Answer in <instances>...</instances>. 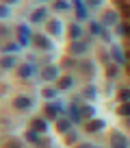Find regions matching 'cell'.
Here are the masks:
<instances>
[{
  "label": "cell",
  "mask_w": 130,
  "mask_h": 148,
  "mask_svg": "<svg viewBox=\"0 0 130 148\" xmlns=\"http://www.w3.org/2000/svg\"><path fill=\"white\" fill-rule=\"evenodd\" d=\"M15 107H18V109H28V107H30V98L18 96V98H15Z\"/></svg>",
  "instance_id": "obj_1"
},
{
  "label": "cell",
  "mask_w": 130,
  "mask_h": 148,
  "mask_svg": "<svg viewBox=\"0 0 130 148\" xmlns=\"http://www.w3.org/2000/svg\"><path fill=\"white\" fill-rule=\"evenodd\" d=\"M102 126H104V120H93L87 124V131H100Z\"/></svg>",
  "instance_id": "obj_2"
},
{
  "label": "cell",
  "mask_w": 130,
  "mask_h": 148,
  "mask_svg": "<svg viewBox=\"0 0 130 148\" xmlns=\"http://www.w3.org/2000/svg\"><path fill=\"white\" fill-rule=\"evenodd\" d=\"M113 146H115V148H126V139L115 133V135H113Z\"/></svg>",
  "instance_id": "obj_3"
},
{
  "label": "cell",
  "mask_w": 130,
  "mask_h": 148,
  "mask_svg": "<svg viewBox=\"0 0 130 148\" xmlns=\"http://www.w3.org/2000/svg\"><path fill=\"white\" fill-rule=\"evenodd\" d=\"M35 44L41 46V48H50V42H48L46 37H41V35H35Z\"/></svg>",
  "instance_id": "obj_4"
},
{
  "label": "cell",
  "mask_w": 130,
  "mask_h": 148,
  "mask_svg": "<svg viewBox=\"0 0 130 148\" xmlns=\"http://www.w3.org/2000/svg\"><path fill=\"white\" fill-rule=\"evenodd\" d=\"M117 113H119V116H130V102L119 105V107H117Z\"/></svg>",
  "instance_id": "obj_5"
},
{
  "label": "cell",
  "mask_w": 130,
  "mask_h": 148,
  "mask_svg": "<svg viewBox=\"0 0 130 148\" xmlns=\"http://www.w3.org/2000/svg\"><path fill=\"white\" fill-rule=\"evenodd\" d=\"M43 15H46V11H43V9H37L35 13L30 15V20H32V22H41V20H43Z\"/></svg>",
  "instance_id": "obj_6"
},
{
  "label": "cell",
  "mask_w": 130,
  "mask_h": 148,
  "mask_svg": "<svg viewBox=\"0 0 130 148\" xmlns=\"http://www.w3.org/2000/svg\"><path fill=\"white\" fill-rule=\"evenodd\" d=\"M32 131H41L43 133V131H46V122L43 120H35L32 122Z\"/></svg>",
  "instance_id": "obj_7"
},
{
  "label": "cell",
  "mask_w": 130,
  "mask_h": 148,
  "mask_svg": "<svg viewBox=\"0 0 130 148\" xmlns=\"http://www.w3.org/2000/svg\"><path fill=\"white\" fill-rule=\"evenodd\" d=\"M85 48H87V46H85L83 42H76V44H72V48H70V50H72V52H76V55H78V52H83Z\"/></svg>",
  "instance_id": "obj_8"
},
{
  "label": "cell",
  "mask_w": 130,
  "mask_h": 148,
  "mask_svg": "<svg viewBox=\"0 0 130 148\" xmlns=\"http://www.w3.org/2000/svg\"><path fill=\"white\" fill-rule=\"evenodd\" d=\"M59 87H61V89H67V87H72V79H70V76H65V79H61Z\"/></svg>",
  "instance_id": "obj_9"
},
{
  "label": "cell",
  "mask_w": 130,
  "mask_h": 148,
  "mask_svg": "<svg viewBox=\"0 0 130 148\" xmlns=\"http://www.w3.org/2000/svg\"><path fill=\"white\" fill-rule=\"evenodd\" d=\"M30 72H32V68H30V65H22V68L18 70V74H20V76H28Z\"/></svg>",
  "instance_id": "obj_10"
},
{
  "label": "cell",
  "mask_w": 130,
  "mask_h": 148,
  "mask_svg": "<svg viewBox=\"0 0 130 148\" xmlns=\"http://www.w3.org/2000/svg\"><path fill=\"white\" fill-rule=\"evenodd\" d=\"M117 31L121 33V35H126V37H130V26L128 24H119V26H117Z\"/></svg>",
  "instance_id": "obj_11"
},
{
  "label": "cell",
  "mask_w": 130,
  "mask_h": 148,
  "mask_svg": "<svg viewBox=\"0 0 130 148\" xmlns=\"http://www.w3.org/2000/svg\"><path fill=\"white\" fill-rule=\"evenodd\" d=\"M70 35L74 37V39H78V37H80V28L76 26V24H72V26H70Z\"/></svg>",
  "instance_id": "obj_12"
},
{
  "label": "cell",
  "mask_w": 130,
  "mask_h": 148,
  "mask_svg": "<svg viewBox=\"0 0 130 148\" xmlns=\"http://www.w3.org/2000/svg\"><path fill=\"white\" fill-rule=\"evenodd\" d=\"M54 76H56V70H54V68L43 70V79H54Z\"/></svg>",
  "instance_id": "obj_13"
},
{
  "label": "cell",
  "mask_w": 130,
  "mask_h": 148,
  "mask_svg": "<svg viewBox=\"0 0 130 148\" xmlns=\"http://www.w3.org/2000/svg\"><path fill=\"white\" fill-rule=\"evenodd\" d=\"M26 139H28V142H39V137H37V133H35V131H28V133H26Z\"/></svg>",
  "instance_id": "obj_14"
},
{
  "label": "cell",
  "mask_w": 130,
  "mask_h": 148,
  "mask_svg": "<svg viewBox=\"0 0 130 148\" xmlns=\"http://www.w3.org/2000/svg\"><path fill=\"white\" fill-rule=\"evenodd\" d=\"M67 129H70V122H67V120L59 122V131H67Z\"/></svg>",
  "instance_id": "obj_15"
},
{
  "label": "cell",
  "mask_w": 130,
  "mask_h": 148,
  "mask_svg": "<svg viewBox=\"0 0 130 148\" xmlns=\"http://www.w3.org/2000/svg\"><path fill=\"white\" fill-rule=\"evenodd\" d=\"M46 113H48V116H56V107H50V105H48V107H46Z\"/></svg>",
  "instance_id": "obj_16"
},
{
  "label": "cell",
  "mask_w": 130,
  "mask_h": 148,
  "mask_svg": "<svg viewBox=\"0 0 130 148\" xmlns=\"http://www.w3.org/2000/svg\"><path fill=\"white\" fill-rule=\"evenodd\" d=\"M119 9L126 13V18H130V7H128V5H119Z\"/></svg>",
  "instance_id": "obj_17"
},
{
  "label": "cell",
  "mask_w": 130,
  "mask_h": 148,
  "mask_svg": "<svg viewBox=\"0 0 130 148\" xmlns=\"http://www.w3.org/2000/svg\"><path fill=\"white\" fill-rule=\"evenodd\" d=\"M48 28H50V31H59V22H50V24H48Z\"/></svg>",
  "instance_id": "obj_18"
},
{
  "label": "cell",
  "mask_w": 130,
  "mask_h": 148,
  "mask_svg": "<svg viewBox=\"0 0 130 148\" xmlns=\"http://www.w3.org/2000/svg\"><path fill=\"white\" fill-rule=\"evenodd\" d=\"M119 98H124V100H128V98H130V92H128V89H124V92L119 94Z\"/></svg>",
  "instance_id": "obj_19"
},
{
  "label": "cell",
  "mask_w": 130,
  "mask_h": 148,
  "mask_svg": "<svg viewBox=\"0 0 130 148\" xmlns=\"http://www.w3.org/2000/svg\"><path fill=\"white\" fill-rule=\"evenodd\" d=\"M43 96H46V98H52V96H54V92H52V89H43Z\"/></svg>",
  "instance_id": "obj_20"
},
{
  "label": "cell",
  "mask_w": 130,
  "mask_h": 148,
  "mask_svg": "<svg viewBox=\"0 0 130 148\" xmlns=\"http://www.w3.org/2000/svg\"><path fill=\"white\" fill-rule=\"evenodd\" d=\"M2 65H5V68H11V65H13V59H5V61H2Z\"/></svg>",
  "instance_id": "obj_21"
},
{
  "label": "cell",
  "mask_w": 130,
  "mask_h": 148,
  "mask_svg": "<svg viewBox=\"0 0 130 148\" xmlns=\"http://www.w3.org/2000/svg\"><path fill=\"white\" fill-rule=\"evenodd\" d=\"M7 148H22L20 144H15V142H11V144H7Z\"/></svg>",
  "instance_id": "obj_22"
},
{
  "label": "cell",
  "mask_w": 130,
  "mask_h": 148,
  "mask_svg": "<svg viewBox=\"0 0 130 148\" xmlns=\"http://www.w3.org/2000/svg\"><path fill=\"white\" fill-rule=\"evenodd\" d=\"M128 129H130V120H128Z\"/></svg>",
  "instance_id": "obj_23"
}]
</instances>
